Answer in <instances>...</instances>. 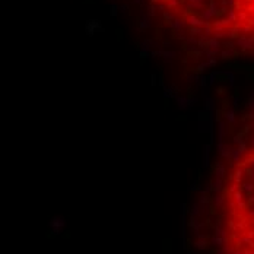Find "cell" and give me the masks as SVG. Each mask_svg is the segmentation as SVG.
<instances>
[{"label": "cell", "instance_id": "cell-1", "mask_svg": "<svg viewBox=\"0 0 254 254\" xmlns=\"http://www.w3.org/2000/svg\"><path fill=\"white\" fill-rule=\"evenodd\" d=\"M215 180L216 254H254V113L219 149Z\"/></svg>", "mask_w": 254, "mask_h": 254}, {"label": "cell", "instance_id": "cell-2", "mask_svg": "<svg viewBox=\"0 0 254 254\" xmlns=\"http://www.w3.org/2000/svg\"><path fill=\"white\" fill-rule=\"evenodd\" d=\"M194 38L232 53H254V0H151Z\"/></svg>", "mask_w": 254, "mask_h": 254}]
</instances>
